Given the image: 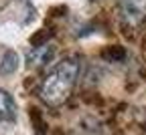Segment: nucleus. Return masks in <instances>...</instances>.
Here are the masks:
<instances>
[{"instance_id": "obj_4", "label": "nucleus", "mask_w": 146, "mask_h": 135, "mask_svg": "<svg viewBox=\"0 0 146 135\" xmlns=\"http://www.w3.org/2000/svg\"><path fill=\"white\" fill-rule=\"evenodd\" d=\"M14 119H16V103L8 91L0 89V121L10 123Z\"/></svg>"}, {"instance_id": "obj_3", "label": "nucleus", "mask_w": 146, "mask_h": 135, "mask_svg": "<svg viewBox=\"0 0 146 135\" xmlns=\"http://www.w3.org/2000/svg\"><path fill=\"white\" fill-rule=\"evenodd\" d=\"M53 56H55V47L49 43L41 47H33L27 52V61H29V67H43L53 61Z\"/></svg>"}, {"instance_id": "obj_2", "label": "nucleus", "mask_w": 146, "mask_h": 135, "mask_svg": "<svg viewBox=\"0 0 146 135\" xmlns=\"http://www.w3.org/2000/svg\"><path fill=\"white\" fill-rule=\"evenodd\" d=\"M118 12L126 26H140L146 20V0H118Z\"/></svg>"}, {"instance_id": "obj_1", "label": "nucleus", "mask_w": 146, "mask_h": 135, "mask_svg": "<svg viewBox=\"0 0 146 135\" xmlns=\"http://www.w3.org/2000/svg\"><path fill=\"white\" fill-rule=\"evenodd\" d=\"M81 73V59L77 54H69L61 63H57L41 81L39 95L47 105H63L75 87Z\"/></svg>"}, {"instance_id": "obj_5", "label": "nucleus", "mask_w": 146, "mask_h": 135, "mask_svg": "<svg viewBox=\"0 0 146 135\" xmlns=\"http://www.w3.org/2000/svg\"><path fill=\"white\" fill-rule=\"evenodd\" d=\"M18 69V54L14 50H6L0 59V75H12Z\"/></svg>"}]
</instances>
